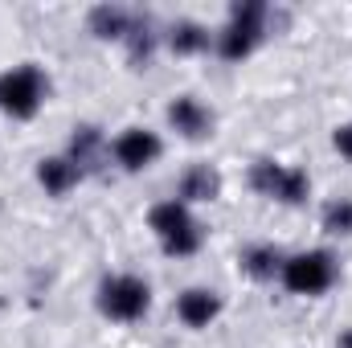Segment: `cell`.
I'll list each match as a JSON object with an SVG mask.
<instances>
[{
    "label": "cell",
    "instance_id": "1",
    "mask_svg": "<svg viewBox=\"0 0 352 348\" xmlns=\"http://www.w3.org/2000/svg\"><path fill=\"white\" fill-rule=\"evenodd\" d=\"M152 230L160 234L164 250L168 254H192L201 246V226L192 221L188 205L184 201H164L152 209Z\"/></svg>",
    "mask_w": 352,
    "mask_h": 348
},
{
    "label": "cell",
    "instance_id": "2",
    "mask_svg": "<svg viewBox=\"0 0 352 348\" xmlns=\"http://www.w3.org/2000/svg\"><path fill=\"white\" fill-rule=\"evenodd\" d=\"M263 25H266V4L263 0L234 4V17H230V25H226V33H221V58H230V62L246 58V54L258 45Z\"/></svg>",
    "mask_w": 352,
    "mask_h": 348
},
{
    "label": "cell",
    "instance_id": "3",
    "mask_svg": "<svg viewBox=\"0 0 352 348\" xmlns=\"http://www.w3.org/2000/svg\"><path fill=\"white\" fill-rule=\"evenodd\" d=\"M332 279H336V262L324 250H307V254H295L283 262V283L295 295H320L332 287Z\"/></svg>",
    "mask_w": 352,
    "mask_h": 348
},
{
    "label": "cell",
    "instance_id": "4",
    "mask_svg": "<svg viewBox=\"0 0 352 348\" xmlns=\"http://www.w3.org/2000/svg\"><path fill=\"white\" fill-rule=\"evenodd\" d=\"M98 307L111 320H140L148 312V283L135 274H115L98 287Z\"/></svg>",
    "mask_w": 352,
    "mask_h": 348
},
{
    "label": "cell",
    "instance_id": "5",
    "mask_svg": "<svg viewBox=\"0 0 352 348\" xmlns=\"http://www.w3.org/2000/svg\"><path fill=\"white\" fill-rule=\"evenodd\" d=\"M45 98V83L33 66H21V70H8L0 78V107L16 119H29Z\"/></svg>",
    "mask_w": 352,
    "mask_h": 348
},
{
    "label": "cell",
    "instance_id": "6",
    "mask_svg": "<svg viewBox=\"0 0 352 348\" xmlns=\"http://www.w3.org/2000/svg\"><path fill=\"white\" fill-rule=\"evenodd\" d=\"M250 184H254L258 193H266V197L287 201V205H299V201L307 197V176L299 173V168H283V164H274V160H258L254 173H250Z\"/></svg>",
    "mask_w": 352,
    "mask_h": 348
},
{
    "label": "cell",
    "instance_id": "7",
    "mask_svg": "<svg viewBox=\"0 0 352 348\" xmlns=\"http://www.w3.org/2000/svg\"><path fill=\"white\" fill-rule=\"evenodd\" d=\"M156 156H160V140H156V131H148V127H127V131L115 140V160H119L127 173L148 168Z\"/></svg>",
    "mask_w": 352,
    "mask_h": 348
},
{
    "label": "cell",
    "instance_id": "8",
    "mask_svg": "<svg viewBox=\"0 0 352 348\" xmlns=\"http://www.w3.org/2000/svg\"><path fill=\"white\" fill-rule=\"evenodd\" d=\"M168 123H173L184 140H201V135H209V127H213V115H209V111H205L197 98L180 94V98H173V102H168Z\"/></svg>",
    "mask_w": 352,
    "mask_h": 348
},
{
    "label": "cell",
    "instance_id": "9",
    "mask_svg": "<svg viewBox=\"0 0 352 348\" xmlns=\"http://www.w3.org/2000/svg\"><path fill=\"white\" fill-rule=\"evenodd\" d=\"M217 312H221V303H217V295L205 291V287H192V291H184V295L176 299V316H180L188 328H209V324L217 320Z\"/></svg>",
    "mask_w": 352,
    "mask_h": 348
},
{
    "label": "cell",
    "instance_id": "10",
    "mask_svg": "<svg viewBox=\"0 0 352 348\" xmlns=\"http://www.w3.org/2000/svg\"><path fill=\"white\" fill-rule=\"evenodd\" d=\"M37 180L45 184V193L62 197V193H70V188L78 184V164H74V160H62V156H54V160H41Z\"/></svg>",
    "mask_w": 352,
    "mask_h": 348
},
{
    "label": "cell",
    "instance_id": "11",
    "mask_svg": "<svg viewBox=\"0 0 352 348\" xmlns=\"http://www.w3.org/2000/svg\"><path fill=\"white\" fill-rule=\"evenodd\" d=\"M217 188H221V176L213 173L209 164H197V168H188L180 176V197L184 201H213Z\"/></svg>",
    "mask_w": 352,
    "mask_h": 348
},
{
    "label": "cell",
    "instance_id": "12",
    "mask_svg": "<svg viewBox=\"0 0 352 348\" xmlns=\"http://www.w3.org/2000/svg\"><path fill=\"white\" fill-rule=\"evenodd\" d=\"M90 29H94L98 37H127L131 12L119 8V4H98V8H90Z\"/></svg>",
    "mask_w": 352,
    "mask_h": 348
},
{
    "label": "cell",
    "instance_id": "13",
    "mask_svg": "<svg viewBox=\"0 0 352 348\" xmlns=\"http://www.w3.org/2000/svg\"><path fill=\"white\" fill-rule=\"evenodd\" d=\"M168 45H173L176 54H197V50L209 45V33L197 21H176L173 29H168Z\"/></svg>",
    "mask_w": 352,
    "mask_h": 348
},
{
    "label": "cell",
    "instance_id": "14",
    "mask_svg": "<svg viewBox=\"0 0 352 348\" xmlns=\"http://www.w3.org/2000/svg\"><path fill=\"white\" fill-rule=\"evenodd\" d=\"M242 266H246L254 279H270V274L278 270V250H274V246H250V250L242 254Z\"/></svg>",
    "mask_w": 352,
    "mask_h": 348
},
{
    "label": "cell",
    "instance_id": "15",
    "mask_svg": "<svg viewBox=\"0 0 352 348\" xmlns=\"http://www.w3.org/2000/svg\"><path fill=\"white\" fill-rule=\"evenodd\" d=\"M98 127H78V135L70 140V152H74V164H90L94 152H98Z\"/></svg>",
    "mask_w": 352,
    "mask_h": 348
},
{
    "label": "cell",
    "instance_id": "16",
    "mask_svg": "<svg viewBox=\"0 0 352 348\" xmlns=\"http://www.w3.org/2000/svg\"><path fill=\"white\" fill-rule=\"evenodd\" d=\"M324 230L332 234H352V201H332L324 209Z\"/></svg>",
    "mask_w": 352,
    "mask_h": 348
},
{
    "label": "cell",
    "instance_id": "17",
    "mask_svg": "<svg viewBox=\"0 0 352 348\" xmlns=\"http://www.w3.org/2000/svg\"><path fill=\"white\" fill-rule=\"evenodd\" d=\"M332 140H336V152H340V156H349V160H352V123H344V127H340V131H336Z\"/></svg>",
    "mask_w": 352,
    "mask_h": 348
},
{
    "label": "cell",
    "instance_id": "18",
    "mask_svg": "<svg viewBox=\"0 0 352 348\" xmlns=\"http://www.w3.org/2000/svg\"><path fill=\"white\" fill-rule=\"evenodd\" d=\"M340 348H352V328L349 332H340Z\"/></svg>",
    "mask_w": 352,
    "mask_h": 348
}]
</instances>
